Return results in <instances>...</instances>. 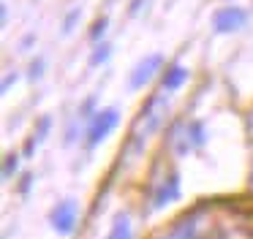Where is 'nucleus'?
I'll return each instance as SVG.
<instances>
[{"mask_svg": "<svg viewBox=\"0 0 253 239\" xmlns=\"http://www.w3.org/2000/svg\"><path fill=\"white\" fill-rule=\"evenodd\" d=\"M202 226H204L202 209L185 212L182 217H177V220L171 223L169 231H164L161 239H202Z\"/></svg>", "mask_w": 253, "mask_h": 239, "instance_id": "obj_1", "label": "nucleus"}, {"mask_svg": "<svg viewBox=\"0 0 253 239\" xmlns=\"http://www.w3.org/2000/svg\"><path fill=\"white\" fill-rule=\"evenodd\" d=\"M77 217H79L77 201H74V199H63L60 204H55V209H52L49 220H52V228H55L57 234L68 237V234L77 228Z\"/></svg>", "mask_w": 253, "mask_h": 239, "instance_id": "obj_2", "label": "nucleus"}, {"mask_svg": "<svg viewBox=\"0 0 253 239\" xmlns=\"http://www.w3.org/2000/svg\"><path fill=\"white\" fill-rule=\"evenodd\" d=\"M117 122H120L117 109H101V112L93 117L90 128H87V147H95L98 141H104L106 136H109V130L115 128Z\"/></svg>", "mask_w": 253, "mask_h": 239, "instance_id": "obj_3", "label": "nucleus"}, {"mask_svg": "<svg viewBox=\"0 0 253 239\" xmlns=\"http://www.w3.org/2000/svg\"><path fill=\"white\" fill-rule=\"evenodd\" d=\"M245 22H248V14L240 5H226V8L215 11V16H212L215 33H234V30H240Z\"/></svg>", "mask_w": 253, "mask_h": 239, "instance_id": "obj_4", "label": "nucleus"}, {"mask_svg": "<svg viewBox=\"0 0 253 239\" xmlns=\"http://www.w3.org/2000/svg\"><path fill=\"white\" fill-rule=\"evenodd\" d=\"M161 63H164V57L161 54H147L144 60H139L136 68L131 71V79H128V87L131 90H142L144 84H147L150 79H153L155 74H158Z\"/></svg>", "mask_w": 253, "mask_h": 239, "instance_id": "obj_5", "label": "nucleus"}, {"mask_svg": "<svg viewBox=\"0 0 253 239\" xmlns=\"http://www.w3.org/2000/svg\"><path fill=\"white\" fill-rule=\"evenodd\" d=\"M180 196V177L177 174H169L166 182H161V188L153 193V206H164L169 201H174Z\"/></svg>", "mask_w": 253, "mask_h": 239, "instance_id": "obj_6", "label": "nucleus"}, {"mask_svg": "<svg viewBox=\"0 0 253 239\" xmlns=\"http://www.w3.org/2000/svg\"><path fill=\"white\" fill-rule=\"evenodd\" d=\"M182 81H188V68H182V65H171V68H166V74H164V90L166 92L180 90Z\"/></svg>", "mask_w": 253, "mask_h": 239, "instance_id": "obj_7", "label": "nucleus"}, {"mask_svg": "<svg viewBox=\"0 0 253 239\" xmlns=\"http://www.w3.org/2000/svg\"><path fill=\"white\" fill-rule=\"evenodd\" d=\"M106 239H133V231H131V220L128 215H117L115 223H112V231Z\"/></svg>", "mask_w": 253, "mask_h": 239, "instance_id": "obj_8", "label": "nucleus"}, {"mask_svg": "<svg viewBox=\"0 0 253 239\" xmlns=\"http://www.w3.org/2000/svg\"><path fill=\"white\" fill-rule=\"evenodd\" d=\"M106 57H109V46H106V43H101V49H95L93 57H90V68H95L98 63H104Z\"/></svg>", "mask_w": 253, "mask_h": 239, "instance_id": "obj_9", "label": "nucleus"}, {"mask_svg": "<svg viewBox=\"0 0 253 239\" xmlns=\"http://www.w3.org/2000/svg\"><path fill=\"white\" fill-rule=\"evenodd\" d=\"M11 171H17V155H8L6 158V166H3V179H11Z\"/></svg>", "mask_w": 253, "mask_h": 239, "instance_id": "obj_10", "label": "nucleus"}, {"mask_svg": "<svg viewBox=\"0 0 253 239\" xmlns=\"http://www.w3.org/2000/svg\"><path fill=\"white\" fill-rule=\"evenodd\" d=\"M79 16H82V11H79V8H74L71 14L66 16V25H63V33H71V30H74V22H77Z\"/></svg>", "mask_w": 253, "mask_h": 239, "instance_id": "obj_11", "label": "nucleus"}, {"mask_svg": "<svg viewBox=\"0 0 253 239\" xmlns=\"http://www.w3.org/2000/svg\"><path fill=\"white\" fill-rule=\"evenodd\" d=\"M104 30H106V19H98V22H95V27L90 30V38L95 41L98 36H104Z\"/></svg>", "mask_w": 253, "mask_h": 239, "instance_id": "obj_12", "label": "nucleus"}, {"mask_svg": "<svg viewBox=\"0 0 253 239\" xmlns=\"http://www.w3.org/2000/svg\"><path fill=\"white\" fill-rule=\"evenodd\" d=\"M41 65H44L41 60H36V63L30 65V68H33V71H30V76H33V79H39V76H41Z\"/></svg>", "mask_w": 253, "mask_h": 239, "instance_id": "obj_13", "label": "nucleus"}, {"mask_svg": "<svg viewBox=\"0 0 253 239\" xmlns=\"http://www.w3.org/2000/svg\"><path fill=\"white\" fill-rule=\"evenodd\" d=\"M14 79H17V74H14V76H6V81H3V90H8V87H11V81Z\"/></svg>", "mask_w": 253, "mask_h": 239, "instance_id": "obj_14", "label": "nucleus"}]
</instances>
